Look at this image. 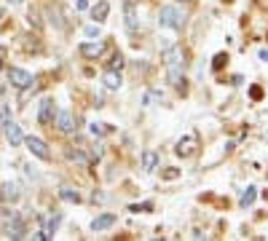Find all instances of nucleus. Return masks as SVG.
<instances>
[{
	"label": "nucleus",
	"mask_w": 268,
	"mask_h": 241,
	"mask_svg": "<svg viewBox=\"0 0 268 241\" xmlns=\"http://www.w3.org/2000/svg\"><path fill=\"white\" fill-rule=\"evenodd\" d=\"M255 198H257V188H255V185H249V188H247V190L241 193L239 204H241L244 209H247V206H252V204H255Z\"/></svg>",
	"instance_id": "17"
},
{
	"label": "nucleus",
	"mask_w": 268,
	"mask_h": 241,
	"mask_svg": "<svg viewBox=\"0 0 268 241\" xmlns=\"http://www.w3.org/2000/svg\"><path fill=\"white\" fill-rule=\"evenodd\" d=\"M59 196H62V201H70V204H81L83 201V196L78 190H73V188H62Z\"/></svg>",
	"instance_id": "19"
},
{
	"label": "nucleus",
	"mask_w": 268,
	"mask_h": 241,
	"mask_svg": "<svg viewBox=\"0 0 268 241\" xmlns=\"http://www.w3.org/2000/svg\"><path fill=\"white\" fill-rule=\"evenodd\" d=\"M6 139H9V142H11V147H17V145H22V142H25V134H22V129L17 126V123H6Z\"/></svg>",
	"instance_id": "11"
},
{
	"label": "nucleus",
	"mask_w": 268,
	"mask_h": 241,
	"mask_svg": "<svg viewBox=\"0 0 268 241\" xmlns=\"http://www.w3.org/2000/svg\"><path fill=\"white\" fill-rule=\"evenodd\" d=\"M123 19H126V30L134 35L140 30V19H137V9H134L131 0H126V3H123Z\"/></svg>",
	"instance_id": "9"
},
{
	"label": "nucleus",
	"mask_w": 268,
	"mask_h": 241,
	"mask_svg": "<svg viewBox=\"0 0 268 241\" xmlns=\"http://www.w3.org/2000/svg\"><path fill=\"white\" fill-rule=\"evenodd\" d=\"M161 102H164V97L159 91H148L145 94V105H161Z\"/></svg>",
	"instance_id": "24"
},
{
	"label": "nucleus",
	"mask_w": 268,
	"mask_h": 241,
	"mask_svg": "<svg viewBox=\"0 0 268 241\" xmlns=\"http://www.w3.org/2000/svg\"><path fill=\"white\" fill-rule=\"evenodd\" d=\"M260 59H263V62H268V49H263V51H260Z\"/></svg>",
	"instance_id": "32"
},
{
	"label": "nucleus",
	"mask_w": 268,
	"mask_h": 241,
	"mask_svg": "<svg viewBox=\"0 0 268 241\" xmlns=\"http://www.w3.org/2000/svg\"><path fill=\"white\" fill-rule=\"evenodd\" d=\"M67 158H70V161H75V164H89L86 153H83V150H75V147H70V150H67Z\"/></svg>",
	"instance_id": "21"
},
{
	"label": "nucleus",
	"mask_w": 268,
	"mask_h": 241,
	"mask_svg": "<svg viewBox=\"0 0 268 241\" xmlns=\"http://www.w3.org/2000/svg\"><path fill=\"white\" fill-rule=\"evenodd\" d=\"M0 121H3V126L9 123V105H0Z\"/></svg>",
	"instance_id": "28"
},
{
	"label": "nucleus",
	"mask_w": 268,
	"mask_h": 241,
	"mask_svg": "<svg viewBox=\"0 0 268 241\" xmlns=\"http://www.w3.org/2000/svg\"><path fill=\"white\" fill-rule=\"evenodd\" d=\"M161 59H164V65H167V67H183L185 70V51L180 49V46L167 43V46H164Z\"/></svg>",
	"instance_id": "2"
},
{
	"label": "nucleus",
	"mask_w": 268,
	"mask_h": 241,
	"mask_svg": "<svg viewBox=\"0 0 268 241\" xmlns=\"http://www.w3.org/2000/svg\"><path fill=\"white\" fill-rule=\"evenodd\" d=\"M102 49H105L102 43H83L81 54H83V57H89V59H94V57H99V54H102Z\"/></svg>",
	"instance_id": "18"
},
{
	"label": "nucleus",
	"mask_w": 268,
	"mask_h": 241,
	"mask_svg": "<svg viewBox=\"0 0 268 241\" xmlns=\"http://www.w3.org/2000/svg\"><path fill=\"white\" fill-rule=\"evenodd\" d=\"M107 14H110V3H107V0H99V3L91 9V19L94 22H105Z\"/></svg>",
	"instance_id": "15"
},
{
	"label": "nucleus",
	"mask_w": 268,
	"mask_h": 241,
	"mask_svg": "<svg viewBox=\"0 0 268 241\" xmlns=\"http://www.w3.org/2000/svg\"><path fill=\"white\" fill-rule=\"evenodd\" d=\"M102 83L110 89V91H118L123 86V81H121V70H107L105 75H102Z\"/></svg>",
	"instance_id": "12"
},
{
	"label": "nucleus",
	"mask_w": 268,
	"mask_h": 241,
	"mask_svg": "<svg viewBox=\"0 0 268 241\" xmlns=\"http://www.w3.org/2000/svg\"><path fill=\"white\" fill-rule=\"evenodd\" d=\"M6 54H9V51H6V46H0V70H3V65H6Z\"/></svg>",
	"instance_id": "30"
},
{
	"label": "nucleus",
	"mask_w": 268,
	"mask_h": 241,
	"mask_svg": "<svg viewBox=\"0 0 268 241\" xmlns=\"http://www.w3.org/2000/svg\"><path fill=\"white\" fill-rule=\"evenodd\" d=\"M185 3H191V0H185Z\"/></svg>",
	"instance_id": "35"
},
{
	"label": "nucleus",
	"mask_w": 268,
	"mask_h": 241,
	"mask_svg": "<svg viewBox=\"0 0 268 241\" xmlns=\"http://www.w3.org/2000/svg\"><path fill=\"white\" fill-rule=\"evenodd\" d=\"M89 131L94 137H102V134H107L110 126H105V123H89Z\"/></svg>",
	"instance_id": "23"
},
{
	"label": "nucleus",
	"mask_w": 268,
	"mask_h": 241,
	"mask_svg": "<svg viewBox=\"0 0 268 241\" xmlns=\"http://www.w3.org/2000/svg\"><path fill=\"white\" fill-rule=\"evenodd\" d=\"M89 9V0H78V11H86Z\"/></svg>",
	"instance_id": "31"
},
{
	"label": "nucleus",
	"mask_w": 268,
	"mask_h": 241,
	"mask_svg": "<svg viewBox=\"0 0 268 241\" xmlns=\"http://www.w3.org/2000/svg\"><path fill=\"white\" fill-rule=\"evenodd\" d=\"M167 78H169L172 86H175V91H180V94L188 91V81H185V70L183 67H167Z\"/></svg>",
	"instance_id": "5"
},
{
	"label": "nucleus",
	"mask_w": 268,
	"mask_h": 241,
	"mask_svg": "<svg viewBox=\"0 0 268 241\" xmlns=\"http://www.w3.org/2000/svg\"><path fill=\"white\" fill-rule=\"evenodd\" d=\"M159 25L180 30V27H183V17H180V11L175 9V6H164V9L159 11Z\"/></svg>",
	"instance_id": "4"
},
{
	"label": "nucleus",
	"mask_w": 268,
	"mask_h": 241,
	"mask_svg": "<svg viewBox=\"0 0 268 241\" xmlns=\"http://www.w3.org/2000/svg\"><path fill=\"white\" fill-rule=\"evenodd\" d=\"M3 17H6V11H3V9H0V19H3Z\"/></svg>",
	"instance_id": "33"
},
{
	"label": "nucleus",
	"mask_w": 268,
	"mask_h": 241,
	"mask_svg": "<svg viewBox=\"0 0 268 241\" xmlns=\"http://www.w3.org/2000/svg\"><path fill=\"white\" fill-rule=\"evenodd\" d=\"M19 196H22V193H19L17 182H3V185H0V198H3V201H11V204H14V201H19Z\"/></svg>",
	"instance_id": "13"
},
{
	"label": "nucleus",
	"mask_w": 268,
	"mask_h": 241,
	"mask_svg": "<svg viewBox=\"0 0 268 241\" xmlns=\"http://www.w3.org/2000/svg\"><path fill=\"white\" fill-rule=\"evenodd\" d=\"M123 67V57L121 54H113V59H110V70H121Z\"/></svg>",
	"instance_id": "25"
},
{
	"label": "nucleus",
	"mask_w": 268,
	"mask_h": 241,
	"mask_svg": "<svg viewBox=\"0 0 268 241\" xmlns=\"http://www.w3.org/2000/svg\"><path fill=\"white\" fill-rule=\"evenodd\" d=\"M83 33L89 35V38H97V35H99V27H94V25H86V27H83Z\"/></svg>",
	"instance_id": "27"
},
{
	"label": "nucleus",
	"mask_w": 268,
	"mask_h": 241,
	"mask_svg": "<svg viewBox=\"0 0 268 241\" xmlns=\"http://www.w3.org/2000/svg\"><path fill=\"white\" fill-rule=\"evenodd\" d=\"M115 225V214H99L91 220V230H107Z\"/></svg>",
	"instance_id": "14"
},
{
	"label": "nucleus",
	"mask_w": 268,
	"mask_h": 241,
	"mask_svg": "<svg viewBox=\"0 0 268 241\" xmlns=\"http://www.w3.org/2000/svg\"><path fill=\"white\" fill-rule=\"evenodd\" d=\"M51 121H54V99H43L41 107H38V123L49 126Z\"/></svg>",
	"instance_id": "10"
},
{
	"label": "nucleus",
	"mask_w": 268,
	"mask_h": 241,
	"mask_svg": "<svg viewBox=\"0 0 268 241\" xmlns=\"http://www.w3.org/2000/svg\"><path fill=\"white\" fill-rule=\"evenodd\" d=\"M11 3H22V0H11Z\"/></svg>",
	"instance_id": "34"
},
{
	"label": "nucleus",
	"mask_w": 268,
	"mask_h": 241,
	"mask_svg": "<svg viewBox=\"0 0 268 241\" xmlns=\"http://www.w3.org/2000/svg\"><path fill=\"white\" fill-rule=\"evenodd\" d=\"M49 19H51V25H57V27H65V19H62V11H59V6H49Z\"/></svg>",
	"instance_id": "20"
},
{
	"label": "nucleus",
	"mask_w": 268,
	"mask_h": 241,
	"mask_svg": "<svg viewBox=\"0 0 268 241\" xmlns=\"http://www.w3.org/2000/svg\"><path fill=\"white\" fill-rule=\"evenodd\" d=\"M180 172H177V169H167V172H164V177H167V180H175V177H177Z\"/></svg>",
	"instance_id": "29"
},
{
	"label": "nucleus",
	"mask_w": 268,
	"mask_h": 241,
	"mask_svg": "<svg viewBox=\"0 0 268 241\" xmlns=\"http://www.w3.org/2000/svg\"><path fill=\"white\" fill-rule=\"evenodd\" d=\"M54 118H57V129L62 131V134H73V131H75V118H73V113H70V110L62 107V110H57Z\"/></svg>",
	"instance_id": "6"
},
{
	"label": "nucleus",
	"mask_w": 268,
	"mask_h": 241,
	"mask_svg": "<svg viewBox=\"0 0 268 241\" xmlns=\"http://www.w3.org/2000/svg\"><path fill=\"white\" fill-rule=\"evenodd\" d=\"M59 222H62V214L59 212H54L51 217H49V222H46V233H54L59 228Z\"/></svg>",
	"instance_id": "22"
},
{
	"label": "nucleus",
	"mask_w": 268,
	"mask_h": 241,
	"mask_svg": "<svg viewBox=\"0 0 268 241\" xmlns=\"http://www.w3.org/2000/svg\"><path fill=\"white\" fill-rule=\"evenodd\" d=\"M27 147H30V153H33L35 158H41V161H51L49 145H46L43 139H38V137H27Z\"/></svg>",
	"instance_id": "8"
},
{
	"label": "nucleus",
	"mask_w": 268,
	"mask_h": 241,
	"mask_svg": "<svg viewBox=\"0 0 268 241\" xmlns=\"http://www.w3.org/2000/svg\"><path fill=\"white\" fill-rule=\"evenodd\" d=\"M156 166H159V153H156V150H145L143 153V169H145V172H156Z\"/></svg>",
	"instance_id": "16"
},
{
	"label": "nucleus",
	"mask_w": 268,
	"mask_h": 241,
	"mask_svg": "<svg viewBox=\"0 0 268 241\" xmlns=\"http://www.w3.org/2000/svg\"><path fill=\"white\" fill-rule=\"evenodd\" d=\"M196 150H199V134H185L180 142L175 145V153L180 155V158H191V155H196Z\"/></svg>",
	"instance_id": "3"
},
{
	"label": "nucleus",
	"mask_w": 268,
	"mask_h": 241,
	"mask_svg": "<svg viewBox=\"0 0 268 241\" xmlns=\"http://www.w3.org/2000/svg\"><path fill=\"white\" fill-rule=\"evenodd\" d=\"M225 62H228V54H217V57L212 59V67H215V70H220V67L225 65Z\"/></svg>",
	"instance_id": "26"
},
{
	"label": "nucleus",
	"mask_w": 268,
	"mask_h": 241,
	"mask_svg": "<svg viewBox=\"0 0 268 241\" xmlns=\"http://www.w3.org/2000/svg\"><path fill=\"white\" fill-rule=\"evenodd\" d=\"M0 225L9 233V238H14V241L25 238V222H22V217L17 212H3L0 214Z\"/></svg>",
	"instance_id": "1"
},
{
	"label": "nucleus",
	"mask_w": 268,
	"mask_h": 241,
	"mask_svg": "<svg viewBox=\"0 0 268 241\" xmlns=\"http://www.w3.org/2000/svg\"><path fill=\"white\" fill-rule=\"evenodd\" d=\"M9 78H11V86H17V89L33 86V75H30L27 70H22V67H11L9 70Z\"/></svg>",
	"instance_id": "7"
}]
</instances>
